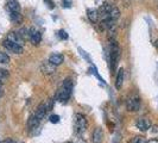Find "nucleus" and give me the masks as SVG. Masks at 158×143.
Here are the masks:
<instances>
[{"label":"nucleus","instance_id":"f257e3e1","mask_svg":"<svg viewBox=\"0 0 158 143\" xmlns=\"http://www.w3.org/2000/svg\"><path fill=\"white\" fill-rule=\"evenodd\" d=\"M73 87H74V85H73V81L70 79H65L63 81V85H62V88L60 89V92H58V94H57V100H60V102H67L69 98H70L71 93H73Z\"/></svg>","mask_w":158,"mask_h":143},{"label":"nucleus","instance_id":"f03ea898","mask_svg":"<svg viewBox=\"0 0 158 143\" xmlns=\"http://www.w3.org/2000/svg\"><path fill=\"white\" fill-rule=\"evenodd\" d=\"M87 119L81 113H76L74 116V131L76 135L81 136L86 130H87Z\"/></svg>","mask_w":158,"mask_h":143},{"label":"nucleus","instance_id":"7ed1b4c3","mask_svg":"<svg viewBox=\"0 0 158 143\" xmlns=\"http://www.w3.org/2000/svg\"><path fill=\"white\" fill-rule=\"evenodd\" d=\"M126 107L130 112H137L140 110V98L138 94H131L126 100Z\"/></svg>","mask_w":158,"mask_h":143},{"label":"nucleus","instance_id":"20e7f679","mask_svg":"<svg viewBox=\"0 0 158 143\" xmlns=\"http://www.w3.org/2000/svg\"><path fill=\"white\" fill-rule=\"evenodd\" d=\"M120 60V49L119 46L117 44V42H113V44L111 46V69L112 72L117 69V66Z\"/></svg>","mask_w":158,"mask_h":143},{"label":"nucleus","instance_id":"39448f33","mask_svg":"<svg viewBox=\"0 0 158 143\" xmlns=\"http://www.w3.org/2000/svg\"><path fill=\"white\" fill-rule=\"evenodd\" d=\"M2 47L5 48L7 51H10V53H13V54H23V53H24L23 46L18 44V43L13 42V41L8 40V38L2 42Z\"/></svg>","mask_w":158,"mask_h":143},{"label":"nucleus","instance_id":"423d86ee","mask_svg":"<svg viewBox=\"0 0 158 143\" xmlns=\"http://www.w3.org/2000/svg\"><path fill=\"white\" fill-rule=\"evenodd\" d=\"M50 110H51V104L49 105L48 103H42L40 106L37 107V110H36V112H35L33 115H35V117L40 122L42 119L45 117L47 112L50 111Z\"/></svg>","mask_w":158,"mask_h":143},{"label":"nucleus","instance_id":"0eeeda50","mask_svg":"<svg viewBox=\"0 0 158 143\" xmlns=\"http://www.w3.org/2000/svg\"><path fill=\"white\" fill-rule=\"evenodd\" d=\"M112 8H113V5L110 4L108 1H106V2H103L102 5L99 7V17L101 18V19H108L110 18V15H111V11Z\"/></svg>","mask_w":158,"mask_h":143},{"label":"nucleus","instance_id":"6e6552de","mask_svg":"<svg viewBox=\"0 0 158 143\" xmlns=\"http://www.w3.org/2000/svg\"><path fill=\"white\" fill-rule=\"evenodd\" d=\"M29 40L31 42L32 44H35V46H37V44H40V41H42V35H40V32L36 29V28H30L29 29Z\"/></svg>","mask_w":158,"mask_h":143},{"label":"nucleus","instance_id":"1a4fd4ad","mask_svg":"<svg viewBox=\"0 0 158 143\" xmlns=\"http://www.w3.org/2000/svg\"><path fill=\"white\" fill-rule=\"evenodd\" d=\"M135 127L140 131H146L151 128V122L148 118H139L135 122Z\"/></svg>","mask_w":158,"mask_h":143},{"label":"nucleus","instance_id":"9d476101","mask_svg":"<svg viewBox=\"0 0 158 143\" xmlns=\"http://www.w3.org/2000/svg\"><path fill=\"white\" fill-rule=\"evenodd\" d=\"M49 62L51 64H54V66H60V64L63 63L64 61V57L62 54H58V53H54V54H51V55L49 56V60H48Z\"/></svg>","mask_w":158,"mask_h":143},{"label":"nucleus","instance_id":"9b49d317","mask_svg":"<svg viewBox=\"0 0 158 143\" xmlns=\"http://www.w3.org/2000/svg\"><path fill=\"white\" fill-rule=\"evenodd\" d=\"M103 141V130L101 128H96L93 131L92 135V142L93 143H101Z\"/></svg>","mask_w":158,"mask_h":143},{"label":"nucleus","instance_id":"f8f14e48","mask_svg":"<svg viewBox=\"0 0 158 143\" xmlns=\"http://www.w3.org/2000/svg\"><path fill=\"white\" fill-rule=\"evenodd\" d=\"M87 17L88 19L90 20V23L96 24L99 22V11L95 10V8H88L87 10Z\"/></svg>","mask_w":158,"mask_h":143},{"label":"nucleus","instance_id":"ddd939ff","mask_svg":"<svg viewBox=\"0 0 158 143\" xmlns=\"http://www.w3.org/2000/svg\"><path fill=\"white\" fill-rule=\"evenodd\" d=\"M6 7H7L8 12H20V5H19L18 0H8Z\"/></svg>","mask_w":158,"mask_h":143},{"label":"nucleus","instance_id":"4468645a","mask_svg":"<svg viewBox=\"0 0 158 143\" xmlns=\"http://www.w3.org/2000/svg\"><path fill=\"white\" fill-rule=\"evenodd\" d=\"M123 82H124V69L119 68L118 73H117V79H115V87H117V89H120L123 87Z\"/></svg>","mask_w":158,"mask_h":143},{"label":"nucleus","instance_id":"2eb2a0df","mask_svg":"<svg viewBox=\"0 0 158 143\" xmlns=\"http://www.w3.org/2000/svg\"><path fill=\"white\" fill-rule=\"evenodd\" d=\"M8 13H10V19H11L12 23H15V24L22 23L23 17L20 15V12H8Z\"/></svg>","mask_w":158,"mask_h":143},{"label":"nucleus","instance_id":"dca6fc26","mask_svg":"<svg viewBox=\"0 0 158 143\" xmlns=\"http://www.w3.org/2000/svg\"><path fill=\"white\" fill-rule=\"evenodd\" d=\"M42 71L44 72V73H47V74H52L55 72V66L51 64L49 61L44 62V63L42 64Z\"/></svg>","mask_w":158,"mask_h":143},{"label":"nucleus","instance_id":"f3484780","mask_svg":"<svg viewBox=\"0 0 158 143\" xmlns=\"http://www.w3.org/2000/svg\"><path fill=\"white\" fill-rule=\"evenodd\" d=\"M38 123H40V120L35 117V115H32L30 119H29V123H27V128H29V130H33V129H36V128L38 127Z\"/></svg>","mask_w":158,"mask_h":143},{"label":"nucleus","instance_id":"a211bd4d","mask_svg":"<svg viewBox=\"0 0 158 143\" xmlns=\"http://www.w3.org/2000/svg\"><path fill=\"white\" fill-rule=\"evenodd\" d=\"M119 17H120V11H119V8L117 7V6H113V8H112V11H111V15H110V18L117 22L119 19Z\"/></svg>","mask_w":158,"mask_h":143},{"label":"nucleus","instance_id":"6ab92c4d","mask_svg":"<svg viewBox=\"0 0 158 143\" xmlns=\"http://www.w3.org/2000/svg\"><path fill=\"white\" fill-rule=\"evenodd\" d=\"M8 76H10L8 72L6 71V69L0 68V84H5V82H6V80L8 79Z\"/></svg>","mask_w":158,"mask_h":143},{"label":"nucleus","instance_id":"aec40b11","mask_svg":"<svg viewBox=\"0 0 158 143\" xmlns=\"http://www.w3.org/2000/svg\"><path fill=\"white\" fill-rule=\"evenodd\" d=\"M10 63V56L4 53V51H0V64H8Z\"/></svg>","mask_w":158,"mask_h":143},{"label":"nucleus","instance_id":"412c9836","mask_svg":"<svg viewBox=\"0 0 158 143\" xmlns=\"http://www.w3.org/2000/svg\"><path fill=\"white\" fill-rule=\"evenodd\" d=\"M131 143H146V138L143 136H135L131 140Z\"/></svg>","mask_w":158,"mask_h":143},{"label":"nucleus","instance_id":"4be33fe9","mask_svg":"<svg viewBox=\"0 0 158 143\" xmlns=\"http://www.w3.org/2000/svg\"><path fill=\"white\" fill-rule=\"evenodd\" d=\"M90 71H92V73H93V74H94L95 76H96V78H98V79L100 80V82H102V84H105V80L102 79V78H101V76H100V75H99V74H98V72H96V68H93V67H92V68H90Z\"/></svg>","mask_w":158,"mask_h":143},{"label":"nucleus","instance_id":"5701e85b","mask_svg":"<svg viewBox=\"0 0 158 143\" xmlns=\"http://www.w3.org/2000/svg\"><path fill=\"white\" fill-rule=\"evenodd\" d=\"M57 35H58V37H60L61 40H67V38H68V35H67V32L64 31V30H60Z\"/></svg>","mask_w":158,"mask_h":143},{"label":"nucleus","instance_id":"b1692460","mask_svg":"<svg viewBox=\"0 0 158 143\" xmlns=\"http://www.w3.org/2000/svg\"><path fill=\"white\" fill-rule=\"evenodd\" d=\"M49 119H50L51 123H58L60 122V116L58 115H51Z\"/></svg>","mask_w":158,"mask_h":143},{"label":"nucleus","instance_id":"393cba45","mask_svg":"<svg viewBox=\"0 0 158 143\" xmlns=\"http://www.w3.org/2000/svg\"><path fill=\"white\" fill-rule=\"evenodd\" d=\"M0 143H13V141L11 140V138H6V140H4V141H1Z\"/></svg>","mask_w":158,"mask_h":143},{"label":"nucleus","instance_id":"a878e982","mask_svg":"<svg viewBox=\"0 0 158 143\" xmlns=\"http://www.w3.org/2000/svg\"><path fill=\"white\" fill-rule=\"evenodd\" d=\"M4 95V88H2V84H0V97Z\"/></svg>","mask_w":158,"mask_h":143},{"label":"nucleus","instance_id":"bb28decb","mask_svg":"<svg viewBox=\"0 0 158 143\" xmlns=\"http://www.w3.org/2000/svg\"><path fill=\"white\" fill-rule=\"evenodd\" d=\"M146 143H158V140L152 138V140H150V141H146Z\"/></svg>","mask_w":158,"mask_h":143},{"label":"nucleus","instance_id":"cd10ccee","mask_svg":"<svg viewBox=\"0 0 158 143\" xmlns=\"http://www.w3.org/2000/svg\"><path fill=\"white\" fill-rule=\"evenodd\" d=\"M155 46H156V48H157V49H158V40L156 41V42H155Z\"/></svg>","mask_w":158,"mask_h":143},{"label":"nucleus","instance_id":"c85d7f7f","mask_svg":"<svg viewBox=\"0 0 158 143\" xmlns=\"http://www.w3.org/2000/svg\"><path fill=\"white\" fill-rule=\"evenodd\" d=\"M67 143H73V142H67Z\"/></svg>","mask_w":158,"mask_h":143},{"label":"nucleus","instance_id":"c756f323","mask_svg":"<svg viewBox=\"0 0 158 143\" xmlns=\"http://www.w3.org/2000/svg\"><path fill=\"white\" fill-rule=\"evenodd\" d=\"M13 143H15V142H13Z\"/></svg>","mask_w":158,"mask_h":143}]
</instances>
